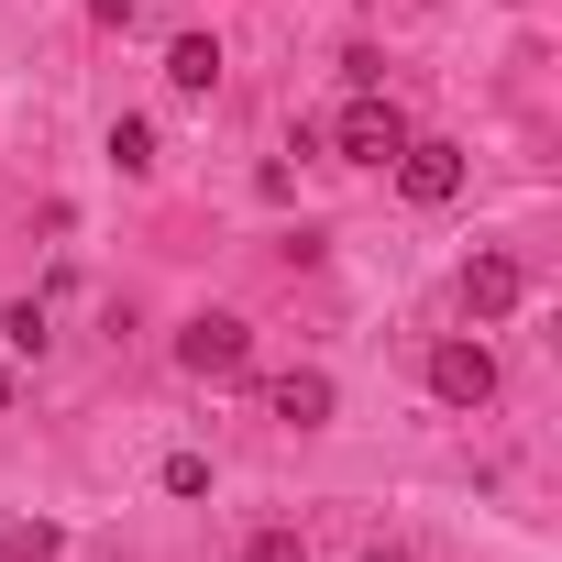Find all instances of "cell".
Wrapping results in <instances>:
<instances>
[{
  "instance_id": "obj_1",
  "label": "cell",
  "mask_w": 562,
  "mask_h": 562,
  "mask_svg": "<svg viewBox=\"0 0 562 562\" xmlns=\"http://www.w3.org/2000/svg\"><path fill=\"white\" fill-rule=\"evenodd\" d=\"M177 364H188L199 386H232V375H254V331H243L232 310H199V321L177 331Z\"/></svg>"
},
{
  "instance_id": "obj_2",
  "label": "cell",
  "mask_w": 562,
  "mask_h": 562,
  "mask_svg": "<svg viewBox=\"0 0 562 562\" xmlns=\"http://www.w3.org/2000/svg\"><path fill=\"white\" fill-rule=\"evenodd\" d=\"M331 144H342L353 166H397L408 122H397V100H386V89H353V100H342V122H331Z\"/></svg>"
},
{
  "instance_id": "obj_3",
  "label": "cell",
  "mask_w": 562,
  "mask_h": 562,
  "mask_svg": "<svg viewBox=\"0 0 562 562\" xmlns=\"http://www.w3.org/2000/svg\"><path fill=\"white\" fill-rule=\"evenodd\" d=\"M397 188H408V210H441V199H463V144H397Z\"/></svg>"
},
{
  "instance_id": "obj_4",
  "label": "cell",
  "mask_w": 562,
  "mask_h": 562,
  "mask_svg": "<svg viewBox=\"0 0 562 562\" xmlns=\"http://www.w3.org/2000/svg\"><path fill=\"white\" fill-rule=\"evenodd\" d=\"M342 408V386L321 375V364H288V375H265V419H288V430H321Z\"/></svg>"
},
{
  "instance_id": "obj_5",
  "label": "cell",
  "mask_w": 562,
  "mask_h": 562,
  "mask_svg": "<svg viewBox=\"0 0 562 562\" xmlns=\"http://www.w3.org/2000/svg\"><path fill=\"white\" fill-rule=\"evenodd\" d=\"M430 397H441V408H485V397H496V353H485V342H441V353H430Z\"/></svg>"
},
{
  "instance_id": "obj_6",
  "label": "cell",
  "mask_w": 562,
  "mask_h": 562,
  "mask_svg": "<svg viewBox=\"0 0 562 562\" xmlns=\"http://www.w3.org/2000/svg\"><path fill=\"white\" fill-rule=\"evenodd\" d=\"M518 288H529V276H518L507 254H474V265H463V310H474V321H507Z\"/></svg>"
},
{
  "instance_id": "obj_7",
  "label": "cell",
  "mask_w": 562,
  "mask_h": 562,
  "mask_svg": "<svg viewBox=\"0 0 562 562\" xmlns=\"http://www.w3.org/2000/svg\"><path fill=\"white\" fill-rule=\"evenodd\" d=\"M166 78H177L188 100H210V89H221V45H210V34H177V45H166Z\"/></svg>"
},
{
  "instance_id": "obj_8",
  "label": "cell",
  "mask_w": 562,
  "mask_h": 562,
  "mask_svg": "<svg viewBox=\"0 0 562 562\" xmlns=\"http://www.w3.org/2000/svg\"><path fill=\"white\" fill-rule=\"evenodd\" d=\"M111 166L144 177V166H155V122H111Z\"/></svg>"
},
{
  "instance_id": "obj_9",
  "label": "cell",
  "mask_w": 562,
  "mask_h": 562,
  "mask_svg": "<svg viewBox=\"0 0 562 562\" xmlns=\"http://www.w3.org/2000/svg\"><path fill=\"white\" fill-rule=\"evenodd\" d=\"M243 562H310V540H299V529H254Z\"/></svg>"
},
{
  "instance_id": "obj_10",
  "label": "cell",
  "mask_w": 562,
  "mask_h": 562,
  "mask_svg": "<svg viewBox=\"0 0 562 562\" xmlns=\"http://www.w3.org/2000/svg\"><path fill=\"white\" fill-rule=\"evenodd\" d=\"M166 496H210V452H166Z\"/></svg>"
},
{
  "instance_id": "obj_11",
  "label": "cell",
  "mask_w": 562,
  "mask_h": 562,
  "mask_svg": "<svg viewBox=\"0 0 562 562\" xmlns=\"http://www.w3.org/2000/svg\"><path fill=\"white\" fill-rule=\"evenodd\" d=\"M0 331H12V353H45V310L23 299V310H0Z\"/></svg>"
},
{
  "instance_id": "obj_12",
  "label": "cell",
  "mask_w": 562,
  "mask_h": 562,
  "mask_svg": "<svg viewBox=\"0 0 562 562\" xmlns=\"http://www.w3.org/2000/svg\"><path fill=\"white\" fill-rule=\"evenodd\" d=\"M364 562H408V551H364Z\"/></svg>"
}]
</instances>
